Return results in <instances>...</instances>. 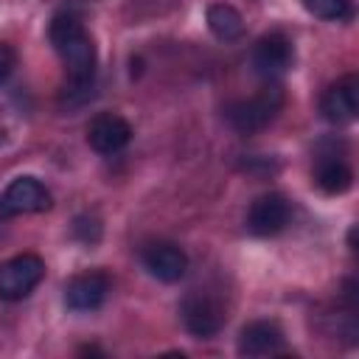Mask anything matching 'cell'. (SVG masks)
<instances>
[{
    "instance_id": "obj_16",
    "label": "cell",
    "mask_w": 359,
    "mask_h": 359,
    "mask_svg": "<svg viewBox=\"0 0 359 359\" xmlns=\"http://www.w3.org/2000/svg\"><path fill=\"white\" fill-rule=\"evenodd\" d=\"M73 236L81 241V244H95L101 238V222L95 216H79L73 222Z\"/></svg>"
},
{
    "instance_id": "obj_2",
    "label": "cell",
    "mask_w": 359,
    "mask_h": 359,
    "mask_svg": "<svg viewBox=\"0 0 359 359\" xmlns=\"http://www.w3.org/2000/svg\"><path fill=\"white\" fill-rule=\"evenodd\" d=\"M286 104V93L278 81H269L266 87H261L255 95L250 98H238L230 101L224 107V118L227 123L238 132V135H255L261 129H266L283 109Z\"/></svg>"
},
{
    "instance_id": "obj_17",
    "label": "cell",
    "mask_w": 359,
    "mask_h": 359,
    "mask_svg": "<svg viewBox=\"0 0 359 359\" xmlns=\"http://www.w3.org/2000/svg\"><path fill=\"white\" fill-rule=\"evenodd\" d=\"M14 67H17V50L11 45L0 42V84L8 81V76L14 73Z\"/></svg>"
},
{
    "instance_id": "obj_14",
    "label": "cell",
    "mask_w": 359,
    "mask_h": 359,
    "mask_svg": "<svg viewBox=\"0 0 359 359\" xmlns=\"http://www.w3.org/2000/svg\"><path fill=\"white\" fill-rule=\"evenodd\" d=\"M205 20H208L210 34L216 39H222V42H236L244 34V17L230 3H213V6H208Z\"/></svg>"
},
{
    "instance_id": "obj_13",
    "label": "cell",
    "mask_w": 359,
    "mask_h": 359,
    "mask_svg": "<svg viewBox=\"0 0 359 359\" xmlns=\"http://www.w3.org/2000/svg\"><path fill=\"white\" fill-rule=\"evenodd\" d=\"M314 182L325 194H345L353 185V171L337 151H325L314 160Z\"/></svg>"
},
{
    "instance_id": "obj_3",
    "label": "cell",
    "mask_w": 359,
    "mask_h": 359,
    "mask_svg": "<svg viewBox=\"0 0 359 359\" xmlns=\"http://www.w3.org/2000/svg\"><path fill=\"white\" fill-rule=\"evenodd\" d=\"M45 278V261L34 252L14 255L0 264V300L17 303L25 300Z\"/></svg>"
},
{
    "instance_id": "obj_11",
    "label": "cell",
    "mask_w": 359,
    "mask_h": 359,
    "mask_svg": "<svg viewBox=\"0 0 359 359\" xmlns=\"http://www.w3.org/2000/svg\"><path fill=\"white\" fill-rule=\"evenodd\" d=\"M143 266L151 278L163 283H177L188 272V255L171 241H154L143 250Z\"/></svg>"
},
{
    "instance_id": "obj_6",
    "label": "cell",
    "mask_w": 359,
    "mask_h": 359,
    "mask_svg": "<svg viewBox=\"0 0 359 359\" xmlns=\"http://www.w3.org/2000/svg\"><path fill=\"white\" fill-rule=\"evenodd\" d=\"M180 317H182V325L191 337L196 339H210L222 331L227 314L222 309L219 300H213L210 294H202V292H194L188 294L182 303H180Z\"/></svg>"
},
{
    "instance_id": "obj_9",
    "label": "cell",
    "mask_w": 359,
    "mask_h": 359,
    "mask_svg": "<svg viewBox=\"0 0 359 359\" xmlns=\"http://www.w3.org/2000/svg\"><path fill=\"white\" fill-rule=\"evenodd\" d=\"M107 294H109V278L101 269L81 272L70 278L65 286V303L73 311H95L104 306Z\"/></svg>"
},
{
    "instance_id": "obj_7",
    "label": "cell",
    "mask_w": 359,
    "mask_h": 359,
    "mask_svg": "<svg viewBox=\"0 0 359 359\" xmlns=\"http://www.w3.org/2000/svg\"><path fill=\"white\" fill-rule=\"evenodd\" d=\"M289 199L278 191L258 196L247 210V230L258 238H272L289 224Z\"/></svg>"
},
{
    "instance_id": "obj_12",
    "label": "cell",
    "mask_w": 359,
    "mask_h": 359,
    "mask_svg": "<svg viewBox=\"0 0 359 359\" xmlns=\"http://www.w3.org/2000/svg\"><path fill=\"white\" fill-rule=\"evenodd\" d=\"M132 140V126L126 118L104 112L98 118H93V123L87 126V143L90 149H95L98 154H115L121 151L126 143Z\"/></svg>"
},
{
    "instance_id": "obj_18",
    "label": "cell",
    "mask_w": 359,
    "mask_h": 359,
    "mask_svg": "<svg viewBox=\"0 0 359 359\" xmlns=\"http://www.w3.org/2000/svg\"><path fill=\"white\" fill-rule=\"evenodd\" d=\"M0 137H3V132H0Z\"/></svg>"
},
{
    "instance_id": "obj_1",
    "label": "cell",
    "mask_w": 359,
    "mask_h": 359,
    "mask_svg": "<svg viewBox=\"0 0 359 359\" xmlns=\"http://www.w3.org/2000/svg\"><path fill=\"white\" fill-rule=\"evenodd\" d=\"M48 39L67 67V81L59 93V104L62 107L87 104L93 98V87H95L98 56H95V42L87 34L81 17H76L73 11L56 14L48 25Z\"/></svg>"
},
{
    "instance_id": "obj_5",
    "label": "cell",
    "mask_w": 359,
    "mask_h": 359,
    "mask_svg": "<svg viewBox=\"0 0 359 359\" xmlns=\"http://www.w3.org/2000/svg\"><path fill=\"white\" fill-rule=\"evenodd\" d=\"M252 70L264 79H278L294 65V45L283 31H269L255 39L252 53H250Z\"/></svg>"
},
{
    "instance_id": "obj_15",
    "label": "cell",
    "mask_w": 359,
    "mask_h": 359,
    "mask_svg": "<svg viewBox=\"0 0 359 359\" xmlns=\"http://www.w3.org/2000/svg\"><path fill=\"white\" fill-rule=\"evenodd\" d=\"M303 8L311 17L328 22H342L353 17V0H303Z\"/></svg>"
},
{
    "instance_id": "obj_4",
    "label": "cell",
    "mask_w": 359,
    "mask_h": 359,
    "mask_svg": "<svg viewBox=\"0 0 359 359\" xmlns=\"http://www.w3.org/2000/svg\"><path fill=\"white\" fill-rule=\"evenodd\" d=\"M50 208V191L36 177H17L0 194V219L42 213Z\"/></svg>"
},
{
    "instance_id": "obj_10",
    "label": "cell",
    "mask_w": 359,
    "mask_h": 359,
    "mask_svg": "<svg viewBox=\"0 0 359 359\" xmlns=\"http://www.w3.org/2000/svg\"><path fill=\"white\" fill-rule=\"evenodd\" d=\"M286 351V337L275 320H252L238 331V353L241 356H275Z\"/></svg>"
},
{
    "instance_id": "obj_8",
    "label": "cell",
    "mask_w": 359,
    "mask_h": 359,
    "mask_svg": "<svg viewBox=\"0 0 359 359\" xmlns=\"http://www.w3.org/2000/svg\"><path fill=\"white\" fill-rule=\"evenodd\" d=\"M320 112L328 123H351L359 112V79L351 73V76H342L337 79L320 98Z\"/></svg>"
}]
</instances>
